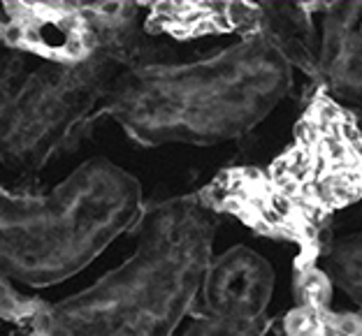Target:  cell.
Instances as JSON below:
<instances>
[{"label":"cell","mask_w":362,"mask_h":336,"mask_svg":"<svg viewBox=\"0 0 362 336\" xmlns=\"http://www.w3.org/2000/svg\"><path fill=\"white\" fill-rule=\"evenodd\" d=\"M318 79L337 102L362 109V3H330L323 12Z\"/></svg>","instance_id":"3957f363"},{"label":"cell","mask_w":362,"mask_h":336,"mask_svg":"<svg viewBox=\"0 0 362 336\" xmlns=\"http://www.w3.org/2000/svg\"><path fill=\"white\" fill-rule=\"evenodd\" d=\"M267 179L323 225L337 211L362 204V128L356 114L320 86Z\"/></svg>","instance_id":"6da1fadb"},{"label":"cell","mask_w":362,"mask_h":336,"mask_svg":"<svg viewBox=\"0 0 362 336\" xmlns=\"http://www.w3.org/2000/svg\"><path fill=\"white\" fill-rule=\"evenodd\" d=\"M202 200L214 209L240 216L262 234L298 244L304 262H314L330 244L327 225L304 214L258 169L223 172L207 186Z\"/></svg>","instance_id":"7a4b0ae2"},{"label":"cell","mask_w":362,"mask_h":336,"mask_svg":"<svg viewBox=\"0 0 362 336\" xmlns=\"http://www.w3.org/2000/svg\"><path fill=\"white\" fill-rule=\"evenodd\" d=\"M320 272L362 311V229L339 236L320 253Z\"/></svg>","instance_id":"5b68a950"},{"label":"cell","mask_w":362,"mask_h":336,"mask_svg":"<svg viewBox=\"0 0 362 336\" xmlns=\"http://www.w3.org/2000/svg\"><path fill=\"white\" fill-rule=\"evenodd\" d=\"M286 336H362V311L298 306L284 320Z\"/></svg>","instance_id":"8992f818"},{"label":"cell","mask_w":362,"mask_h":336,"mask_svg":"<svg viewBox=\"0 0 362 336\" xmlns=\"http://www.w3.org/2000/svg\"><path fill=\"white\" fill-rule=\"evenodd\" d=\"M272 292V269L265 260L237 248L221 258L207 276V304L214 318L262 323Z\"/></svg>","instance_id":"277c9868"}]
</instances>
